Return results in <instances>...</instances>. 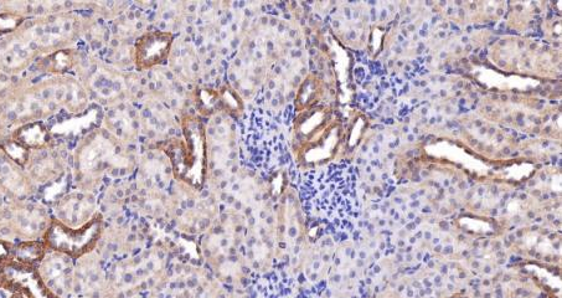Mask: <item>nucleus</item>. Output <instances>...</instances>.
Listing matches in <instances>:
<instances>
[{
  "label": "nucleus",
  "instance_id": "1a4fd4ad",
  "mask_svg": "<svg viewBox=\"0 0 562 298\" xmlns=\"http://www.w3.org/2000/svg\"><path fill=\"white\" fill-rule=\"evenodd\" d=\"M12 298H25L22 294H20V292H18V294H15Z\"/></svg>",
  "mask_w": 562,
  "mask_h": 298
},
{
  "label": "nucleus",
  "instance_id": "20e7f679",
  "mask_svg": "<svg viewBox=\"0 0 562 298\" xmlns=\"http://www.w3.org/2000/svg\"><path fill=\"white\" fill-rule=\"evenodd\" d=\"M92 208H94V200L87 195H67L56 208L58 222L69 228H81L87 224L86 218L90 217Z\"/></svg>",
  "mask_w": 562,
  "mask_h": 298
},
{
  "label": "nucleus",
  "instance_id": "423d86ee",
  "mask_svg": "<svg viewBox=\"0 0 562 298\" xmlns=\"http://www.w3.org/2000/svg\"><path fill=\"white\" fill-rule=\"evenodd\" d=\"M17 141L25 148H41L49 141L48 131L41 123H30L20 128Z\"/></svg>",
  "mask_w": 562,
  "mask_h": 298
},
{
  "label": "nucleus",
  "instance_id": "6e6552de",
  "mask_svg": "<svg viewBox=\"0 0 562 298\" xmlns=\"http://www.w3.org/2000/svg\"><path fill=\"white\" fill-rule=\"evenodd\" d=\"M9 210L7 209V200H5L4 190L0 188V223L8 219Z\"/></svg>",
  "mask_w": 562,
  "mask_h": 298
},
{
  "label": "nucleus",
  "instance_id": "39448f33",
  "mask_svg": "<svg viewBox=\"0 0 562 298\" xmlns=\"http://www.w3.org/2000/svg\"><path fill=\"white\" fill-rule=\"evenodd\" d=\"M27 187V181L15 163L9 162L8 157L0 156V188L20 197L27 193Z\"/></svg>",
  "mask_w": 562,
  "mask_h": 298
},
{
  "label": "nucleus",
  "instance_id": "0eeeda50",
  "mask_svg": "<svg viewBox=\"0 0 562 298\" xmlns=\"http://www.w3.org/2000/svg\"><path fill=\"white\" fill-rule=\"evenodd\" d=\"M44 246L36 243V241H28V243L19 245L17 251H15L17 259L27 265L40 262L45 254Z\"/></svg>",
  "mask_w": 562,
  "mask_h": 298
},
{
  "label": "nucleus",
  "instance_id": "f257e3e1",
  "mask_svg": "<svg viewBox=\"0 0 562 298\" xmlns=\"http://www.w3.org/2000/svg\"><path fill=\"white\" fill-rule=\"evenodd\" d=\"M99 231L97 222L87 223L81 228H69V226L59 223L58 220H54L45 231V246L49 250L75 258V256L85 254L96 243Z\"/></svg>",
  "mask_w": 562,
  "mask_h": 298
},
{
  "label": "nucleus",
  "instance_id": "9d476101",
  "mask_svg": "<svg viewBox=\"0 0 562 298\" xmlns=\"http://www.w3.org/2000/svg\"><path fill=\"white\" fill-rule=\"evenodd\" d=\"M188 34H192L193 33V28H188L187 29Z\"/></svg>",
  "mask_w": 562,
  "mask_h": 298
},
{
  "label": "nucleus",
  "instance_id": "7ed1b4c3",
  "mask_svg": "<svg viewBox=\"0 0 562 298\" xmlns=\"http://www.w3.org/2000/svg\"><path fill=\"white\" fill-rule=\"evenodd\" d=\"M8 220L12 224L13 230L29 240L36 238L41 231H44L45 234L50 225L44 210L35 207V205H24V207L10 209Z\"/></svg>",
  "mask_w": 562,
  "mask_h": 298
},
{
  "label": "nucleus",
  "instance_id": "f03ea898",
  "mask_svg": "<svg viewBox=\"0 0 562 298\" xmlns=\"http://www.w3.org/2000/svg\"><path fill=\"white\" fill-rule=\"evenodd\" d=\"M38 275L53 294L63 298L72 286L70 256L50 250L39 262Z\"/></svg>",
  "mask_w": 562,
  "mask_h": 298
}]
</instances>
